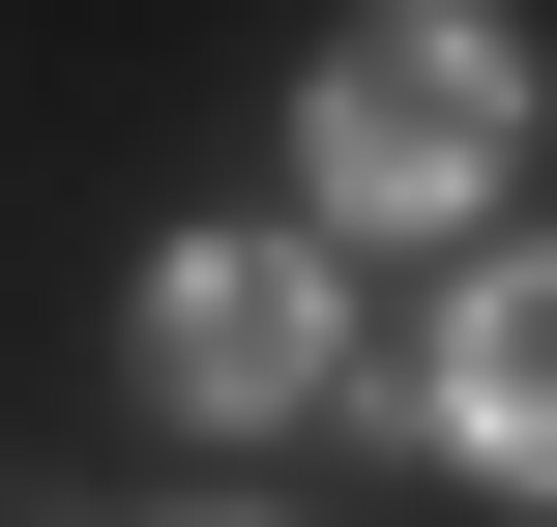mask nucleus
<instances>
[{"instance_id": "1", "label": "nucleus", "mask_w": 557, "mask_h": 527, "mask_svg": "<svg viewBox=\"0 0 557 527\" xmlns=\"http://www.w3.org/2000/svg\"><path fill=\"white\" fill-rule=\"evenodd\" d=\"M294 147H323V205H352V235H441V205L529 147V29H499V0H352Z\"/></svg>"}, {"instance_id": "2", "label": "nucleus", "mask_w": 557, "mask_h": 527, "mask_svg": "<svg viewBox=\"0 0 557 527\" xmlns=\"http://www.w3.org/2000/svg\"><path fill=\"white\" fill-rule=\"evenodd\" d=\"M147 381H176V411H294V381H323V264H294V235H176V264H147Z\"/></svg>"}, {"instance_id": "3", "label": "nucleus", "mask_w": 557, "mask_h": 527, "mask_svg": "<svg viewBox=\"0 0 557 527\" xmlns=\"http://www.w3.org/2000/svg\"><path fill=\"white\" fill-rule=\"evenodd\" d=\"M411 411H441V469H499V499H557V264H499V293L441 323V381H411Z\"/></svg>"}]
</instances>
